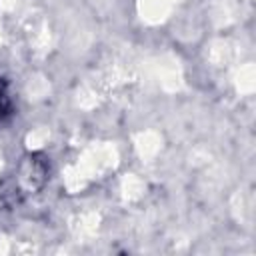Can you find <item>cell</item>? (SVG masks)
<instances>
[{"mask_svg":"<svg viewBox=\"0 0 256 256\" xmlns=\"http://www.w3.org/2000/svg\"><path fill=\"white\" fill-rule=\"evenodd\" d=\"M6 114H10V98H8L6 90L0 88V122L4 120Z\"/></svg>","mask_w":256,"mask_h":256,"instance_id":"7a4b0ae2","label":"cell"},{"mask_svg":"<svg viewBox=\"0 0 256 256\" xmlns=\"http://www.w3.org/2000/svg\"><path fill=\"white\" fill-rule=\"evenodd\" d=\"M48 180V162L40 154H28L16 168L14 190L16 196H28L38 192Z\"/></svg>","mask_w":256,"mask_h":256,"instance_id":"6da1fadb","label":"cell"}]
</instances>
